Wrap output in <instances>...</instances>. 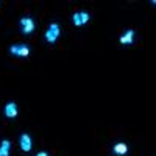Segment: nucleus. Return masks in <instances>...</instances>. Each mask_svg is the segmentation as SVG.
Segmentation results:
<instances>
[{"label":"nucleus","instance_id":"f257e3e1","mask_svg":"<svg viewBox=\"0 0 156 156\" xmlns=\"http://www.w3.org/2000/svg\"><path fill=\"white\" fill-rule=\"evenodd\" d=\"M59 34H61L59 25H58L56 22L50 23V25H48V28H47V31H45V41L50 42V44H53V42H56V39L59 37Z\"/></svg>","mask_w":156,"mask_h":156},{"label":"nucleus","instance_id":"f03ea898","mask_svg":"<svg viewBox=\"0 0 156 156\" xmlns=\"http://www.w3.org/2000/svg\"><path fill=\"white\" fill-rule=\"evenodd\" d=\"M9 51H11V55H14V56L25 58V56L30 55L31 50H30L28 45H25V44H16V45H11L9 47Z\"/></svg>","mask_w":156,"mask_h":156},{"label":"nucleus","instance_id":"7ed1b4c3","mask_svg":"<svg viewBox=\"0 0 156 156\" xmlns=\"http://www.w3.org/2000/svg\"><path fill=\"white\" fill-rule=\"evenodd\" d=\"M72 20H73L75 27H83V25H86L89 22V14L86 11H78L72 16Z\"/></svg>","mask_w":156,"mask_h":156},{"label":"nucleus","instance_id":"20e7f679","mask_svg":"<svg viewBox=\"0 0 156 156\" xmlns=\"http://www.w3.org/2000/svg\"><path fill=\"white\" fill-rule=\"evenodd\" d=\"M20 28H22V33L23 34H31L34 31V22L31 17H22L20 19Z\"/></svg>","mask_w":156,"mask_h":156},{"label":"nucleus","instance_id":"39448f33","mask_svg":"<svg viewBox=\"0 0 156 156\" xmlns=\"http://www.w3.org/2000/svg\"><path fill=\"white\" fill-rule=\"evenodd\" d=\"M19 144H20V148H22V151H30V150L33 148V142H31V137H30V134H27V133L20 134Z\"/></svg>","mask_w":156,"mask_h":156},{"label":"nucleus","instance_id":"423d86ee","mask_svg":"<svg viewBox=\"0 0 156 156\" xmlns=\"http://www.w3.org/2000/svg\"><path fill=\"white\" fill-rule=\"evenodd\" d=\"M17 105L14 101H9V103H6V106H5V115L6 117H9V119H14V117L17 115Z\"/></svg>","mask_w":156,"mask_h":156},{"label":"nucleus","instance_id":"0eeeda50","mask_svg":"<svg viewBox=\"0 0 156 156\" xmlns=\"http://www.w3.org/2000/svg\"><path fill=\"white\" fill-rule=\"evenodd\" d=\"M133 39H134V30H126L122 36H120V44L123 45H129V44H133Z\"/></svg>","mask_w":156,"mask_h":156},{"label":"nucleus","instance_id":"6e6552de","mask_svg":"<svg viewBox=\"0 0 156 156\" xmlns=\"http://www.w3.org/2000/svg\"><path fill=\"white\" fill-rule=\"evenodd\" d=\"M112 151L114 154H126L128 153V145L125 144V142H117V144L112 147Z\"/></svg>","mask_w":156,"mask_h":156},{"label":"nucleus","instance_id":"1a4fd4ad","mask_svg":"<svg viewBox=\"0 0 156 156\" xmlns=\"http://www.w3.org/2000/svg\"><path fill=\"white\" fill-rule=\"evenodd\" d=\"M9 148H11V142L8 139L2 140V144H0V156H9Z\"/></svg>","mask_w":156,"mask_h":156},{"label":"nucleus","instance_id":"9d476101","mask_svg":"<svg viewBox=\"0 0 156 156\" xmlns=\"http://www.w3.org/2000/svg\"><path fill=\"white\" fill-rule=\"evenodd\" d=\"M36 156H48V153H47V151H39Z\"/></svg>","mask_w":156,"mask_h":156}]
</instances>
